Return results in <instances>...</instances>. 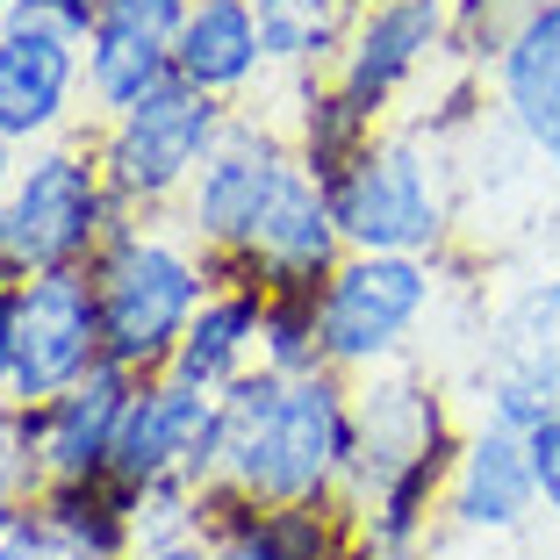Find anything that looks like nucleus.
<instances>
[{
  "mask_svg": "<svg viewBox=\"0 0 560 560\" xmlns=\"http://www.w3.org/2000/svg\"><path fill=\"white\" fill-rule=\"evenodd\" d=\"M231 116H237L231 101H215V94H201V86L173 80L151 101H137L130 116L94 122V151H101V173H108L116 201L137 209V215L173 209V201L187 195V180L209 165V151L223 144Z\"/></svg>",
  "mask_w": 560,
  "mask_h": 560,
  "instance_id": "7",
  "label": "nucleus"
},
{
  "mask_svg": "<svg viewBox=\"0 0 560 560\" xmlns=\"http://www.w3.org/2000/svg\"><path fill=\"white\" fill-rule=\"evenodd\" d=\"M209 495H215V489H209ZM245 511H252V503H223V495H215V525H209V560H266V546L252 539Z\"/></svg>",
  "mask_w": 560,
  "mask_h": 560,
  "instance_id": "25",
  "label": "nucleus"
},
{
  "mask_svg": "<svg viewBox=\"0 0 560 560\" xmlns=\"http://www.w3.org/2000/svg\"><path fill=\"white\" fill-rule=\"evenodd\" d=\"M439 517L453 532H475V539H511L539 517V475H532V445L525 431L503 424H475L460 439V460L445 475V503Z\"/></svg>",
  "mask_w": 560,
  "mask_h": 560,
  "instance_id": "17",
  "label": "nucleus"
},
{
  "mask_svg": "<svg viewBox=\"0 0 560 560\" xmlns=\"http://www.w3.org/2000/svg\"><path fill=\"white\" fill-rule=\"evenodd\" d=\"M130 396H137V374H122V366H94L80 388H66V396H50L44 410H30V439H36L44 489H66V481H101V475H108Z\"/></svg>",
  "mask_w": 560,
  "mask_h": 560,
  "instance_id": "18",
  "label": "nucleus"
},
{
  "mask_svg": "<svg viewBox=\"0 0 560 560\" xmlns=\"http://www.w3.org/2000/svg\"><path fill=\"white\" fill-rule=\"evenodd\" d=\"M44 495V467H36V439H30V410L0 402V532L15 517L36 511Z\"/></svg>",
  "mask_w": 560,
  "mask_h": 560,
  "instance_id": "23",
  "label": "nucleus"
},
{
  "mask_svg": "<svg viewBox=\"0 0 560 560\" xmlns=\"http://www.w3.org/2000/svg\"><path fill=\"white\" fill-rule=\"evenodd\" d=\"M215 417H223V396H215V388H195V381H180V374L137 381L130 410H122V431H116L108 481H122V489H144V481H180V475L209 481Z\"/></svg>",
  "mask_w": 560,
  "mask_h": 560,
  "instance_id": "13",
  "label": "nucleus"
},
{
  "mask_svg": "<svg viewBox=\"0 0 560 560\" xmlns=\"http://www.w3.org/2000/svg\"><path fill=\"white\" fill-rule=\"evenodd\" d=\"M460 439L467 431L453 424L439 388H424L402 360L366 374L352 388V467L338 489L360 539H431Z\"/></svg>",
  "mask_w": 560,
  "mask_h": 560,
  "instance_id": "2",
  "label": "nucleus"
},
{
  "mask_svg": "<svg viewBox=\"0 0 560 560\" xmlns=\"http://www.w3.org/2000/svg\"><path fill=\"white\" fill-rule=\"evenodd\" d=\"M295 159H302L295 137L280 130L273 116L237 108L231 130H223V144L209 151V165H201L195 180H187V195L173 201V223H180L209 259H237L245 237L259 231L266 201H273L280 180L295 173Z\"/></svg>",
  "mask_w": 560,
  "mask_h": 560,
  "instance_id": "9",
  "label": "nucleus"
},
{
  "mask_svg": "<svg viewBox=\"0 0 560 560\" xmlns=\"http://www.w3.org/2000/svg\"><path fill=\"white\" fill-rule=\"evenodd\" d=\"M525 445H532V475H539V517L560 525V417H546Z\"/></svg>",
  "mask_w": 560,
  "mask_h": 560,
  "instance_id": "26",
  "label": "nucleus"
},
{
  "mask_svg": "<svg viewBox=\"0 0 560 560\" xmlns=\"http://www.w3.org/2000/svg\"><path fill=\"white\" fill-rule=\"evenodd\" d=\"M352 560H431V539H360Z\"/></svg>",
  "mask_w": 560,
  "mask_h": 560,
  "instance_id": "28",
  "label": "nucleus"
},
{
  "mask_svg": "<svg viewBox=\"0 0 560 560\" xmlns=\"http://www.w3.org/2000/svg\"><path fill=\"white\" fill-rule=\"evenodd\" d=\"M94 8H101V0H94Z\"/></svg>",
  "mask_w": 560,
  "mask_h": 560,
  "instance_id": "32",
  "label": "nucleus"
},
{
  "mask_svg": "<svg viewBox=\"0 0 560 560\" xmlns=\"http://www.w3.org/2000/svg\"><path fill=\"white\" fill-rule=\"evenodd\" d=\"M259 366H266V374H316V366H324V338H316V295H266Z\"/></svg>",
  "mask_w": 560,
  "mask_h": 560,
  "instance_id": "22",
  "label": "nucleus"
},
{
  "mask_svg": "<svg viewBox=\"0 0 560 560\" xmlns=\"http://www.w3.org/2000/svg\"><path fill=\"white\" fill-rule=\"evenodd\" d=\"M352 467V388L346 374H266L252 366L223 388L209 489L223 503H338Z\"/></svg>",
  "mask_w": 560,
  "mask_h": 560,
  "instance_id": "1",
  "label": "nucleus"
},
{
  "mask_svg": "<svg viewBox=\"0 0 560 560\" xmlns=\"http://www.w3.org/2000/svg\"><path fill=\"white\" fill-rule=\"evenodd\" d=\"M122 560H209V539H180V546H137Z\"/></svg>",
  "mask_w": 560,
  "mask_h": 560,
  "instance_id": "29",
  "label": "nucleus"
},
{
  "mask_svg": "<svg viewBox=\"0 0 560 560\" xmlns=\"http://www.w3.org/2000/svg\"><path fill=\"white\" fill-rule=\"evenodd\" d=\"M0 560H80L66 546V532L50 525L44 511H30V517H15V525L0 532Z\"/></svg>",
  "mask_w": 560,
  "mask_h": 560,
  "instance_id": "24",
  "label": "nucleus"
},
{
  "mask_svg": "<svg viewBox=\"0 0 560 560\" xmlns=\"http://www.w3.org/2000/svg\"><path fill=\"white\" fill-rule=\"evenodd\" d=\"M445 288L439 259H402V252H346L338 273L316 288V338H324L330 374H381L410 360L417 330L431 324Z\"/></svg>",
  "mask_w": 560,
  "mask_h": 560,
  "instance_id": "6",
  "label": "nucleus"
},
{
  "mask_svg": "<svg viewBox=\"0 0 560 560\" xmlns=\"http://www.w3.org/2000/svg\"><path fill=\"white\" fill-rule=\"evenodd\" d=\"M324 187L352 252L439 259L453 237V165L424 130H374Z\"/></svg>",
  "mask_w": 560,
  "mask_h": 560,
  "instance_id": "5",
  "label": "nucleus"
},
{
  "mask_svg": "<svg viewBox=\"0 0 560 560\" xmlns=\"http://www.w3.org/2000/svg\"><path fill=\"white\" fill-rule=\"evenodd\" d=\"M475 402L481 424L525 431V439L546 417H560V273L517 280L489 310L475 346Z\"/></svg>",
  "mask_w": 560,
  "mask_h": 560,
  "instance_id": "8",
  "label": "nucleus"
},
{
  "mask_svg": "<svg viewBox=\"0 0 560 560\" xmlns=\"http://www.w3.org/2000/svg\"><path fill=\"white\" fill-rule=\"evenodd\" d=\"M15 165H22V151L0 144V201H8V187H15Z\"/></svg>",
  "mask_w": 560,
  "mask_h": 560,
  "instance_id": "30",
  "label": "nucleus"
},
{
  "mask_svg": "<svg viewBox=\"0 0 560 560\" xmlns=\"http://www.w3.org/2000/svg\"><path fill=\"white\" fill-rule=\"evenodd\" d=\"M15 295L22 280H0V402H8V374H15Z\"/></svg>",
  "mask_w": 560,
  "mask_h": 560,
  "instance_id": "27",
  "label": "nucleus"
},
{
  "mask_svg": "<svg viewBox=\"0 0 560 560\" xmlns=\"http://www.w3.org/2000/svg\"><path fill=\"white\" fill-rule=\"evenodd\" d=\"M94 366H108L94 273H86V266H58V273L22 280V295H15V374H8V402H15V410H44L50 396L80 388Z\"/></svg>",
  "mask_w": 560,
  "mask_h": 560,
  "instance_id": "10",
  "label": "nucleus"
},
{
  "mask_svg": "<svg viewBox=\"0 0 560 560\" xmlns=\"http://www.w3.org/2000/svg\"><path fill=\"white\" fill-rule=\"evenodd\" d=\"M94 302H101V346H108V366L151 381L173 366L195 310L215 288V259L195 245V237L173 223V209L159 215H122L108 245L94 252Z\"/></svg>",
  "mask_w": 560,
  "mask_h": 560,
  "instance_id": "3",
  "label": "nucleus"
},
{
  "mask_svg": "<svg viewBox=\"0 0 560 560\" xmlns=\"http://www.w3.org/2000/svg\"><path fill=\"white\" fill-rule=\"evenodd\" d=\"M346 8H352V15H360V8H374V0H346Z\"/></svg>",
  "mask_w": 560,
  "mask_h": 560,
  "instance_id": "31",
  "label": "nucleus"
},
{
  "mask_svg": "<svg viewBox=\"0 0 560 560\" xmlns=\"http://www.w3.org/2000/svg\"><path fill=\"white\" fill-rule=\"evenodd\" d=\"M187 0H101L86 30V116H130L137 101L173 86V44H180Z\"/></svg>",
  "mask_w": 560,
  "mask_h": 560,
  "instance_id": "15",
  "label": "nucleus"
},
{
  "mask_svg": "<svg viewBox=\"0 0 560 560\" xmlns=\"http://www.w3.org/2000/svg\"><path fill=\"white\" fill-rule=\"evenodd\" d=\"M122 201L101 173L94 130L86 137H50L22 151L15 187L0 201V280H36L58 266H94L108 231L122 223Z\"/></svg>",
  "mask_w": 560,
  "mask_h": 560,
  "instance_id": "4",
  "label": "nucleus"
},
{
  "mask_svg": "<svg viewBox=\"0 0 560 560\" xmlns=\"http://www.w3.org/2000/svg\"><path fill=\"white\" fill-rule=\"evenodd\" d=\"M259 324H266V288H252L237 273H215L209 302L195 310V324H187V338H180V352H173L165 374L223 396V388H237L259 366Z\"/></svg>",
  "mask_w": 560,
  "mask_h": 560,
  "instance_id": "20",
  "label": "nucleus"
},
{
  "mask_svg": "<svg viewBox=\"0 0 560 560\" xmlns=\"http://www.w3.org/2000/svg\"><path fill=\"white\" fill-rule=\"evenodd\" d=\"M252 15H259L266 72H288L295 86L330 80V66H338V50L352 36L346 0H252Z\"/></svg>",
  "mask_w": 560,
  "mask_h": 560,
  "instance_id": "21",
  "label": "nucleus"
},
{
  "mask_svg": "<svg viewBox=\"0 0 560 560\" xmlns=\"http://www.w3.org/2000/svg\"><path fill=\"white\" fill-rule=\"evenodd\" d=\"M86 108V44L36 22H0V144L36 151L72 137Z\"/></svg>",
  "mask_w": 560,
  "mask_h": 560,
  "instance_id": "14",
  "label": "nucleus"
},
{
  "mask_svg": "<svg viewBox=\"0 0 560 560\" xmlns=\"http://www.w3.org/2000/svg\"><path fill=\"white\" fill-rule=\"evenodd\" d=\"M173 80L201 86V94L245 108L266 80V44L252 0H187L180 44H173Z\"/></svg>",
  "mask_w": 560,
  "mask_h": 560,
  "instance_id": "19",
  "label": "nucleus"
},
{
  "mask_svg": "<svg viewBox=\"0 0 560 560\" xmlns=\"http://www.w3.org/2000/svg\"><path fill=\"white\" fill-rule=\"evenodd\" d=\"M346 231H338V209H330L324 173H310V159H295V173L280 180V195L266 201L259 231L245 237L237 259H215V273H237L266 295H316L338 259H346Z\"/></svg>",
  "mask_w": 560,
  "mask_h": 560,
  "instance_id": "11",
  "label": "nucleus"
},
{
  "mask_svg": "<svg viewBox=\"0 0 560 560\" xmlns=\"http://www.w3.org/2000/svg\"><path fill=\"white\" fill-rule=\"evenodd\" d=\"M445 30H453V0H374L352 15V36L324 86L366 122H381V108L445 50Z\"/></svg>",
  "mask_w": 560,
  "mask_h": 560,
  "instance_id": "12",
  "label": "nucleus"
},
{
  "mask_svg": "<svg viewBox=\"0 0 560 560\" xmlns=\"http://www.w3.org/2000/svg\"><path fill=\"white\" fill-rule=\"evenodd\" d=\"M495 116L546 180H560V0H525L489 50Z\"/></svg>",
  "mask_w": 560,
  "mask_h": 560,
  "instance_id": "16",
  "label": "nucleus"
}]
</instances>
